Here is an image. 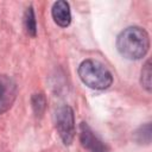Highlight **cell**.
<instances>
[{"label":"cell","mask_w":152,"mask_h":152,"mask_svg":"<svg viewBox=\"0 0 152 152\" xmlns=\"http://www.w3.org/2000/svg\"><path fill=\"white\" fill-rule=\"evenodd\" d=\"M77 72L83 84L95 90L108 89L113 83L110 71L96 59H84L78 65Z\"/></svg>","instance_id":"cell-2"},{"label":"cell","mask_w":152,"mask_h":152,"mask_svg":"<svg viewBox=\"0 0 152 152\" xmlns=\"http://www.w3.org/2000/svg\"><path fill=\"white\" fill-rule=\"evenodd\" d=\"M80 141L81 145L89 152H109V147L102 141L87 122L80 125Z\"/></svg>","instance_id":"cell-5"},{"label":"cell","mask_w":152,"mask_h":152,"mask_svg":"<svg viewBox=\"0 0 152 152\" xmlns=\"http://www.w3.org/2000/svg\"><path fill=\"white\" fill-rule=\"evenodd\" d=\"M24 27L28 36L36 37L37 34V20L32 6H28L24 13Z\"/></svg>","instance_id":"cell-7"},{"label":"cell","mask_w":152,"mask_h":152,"mask_svg":"<svg viewBox=\"0 0 152 152\" xmlns=\"http://www.w3.org/2000/svg\"><path fill=\"white\" fill-rule=\"evenodd\" d=\"M53 122L56 131L64 145H70L74 141L76 126H75V114L70 106L62 104L56 108L53 113Z\"/></svg>","instance_id":"cell-3"},{"label":"cell","mask_w":152,"mask_h":152,"mask_svg":"<svg viewBox=\"0 0 152 152\" xmlns=\"http://www.w3.org/2000/svg\"><path fill=\"white\" fill-rule=\"evenodd\" d=\"M134 140L140 145H150L151 142V124L146 122L145 125L140 126L134 133H133Z\"/></svg>","instance_id":"cell-8"},{"label":"cell","mask_w":152,"mask_h":152,"mask_svg":"<svg viewBox=\"0 0 152 152\" xmlns=\"http://www.w3.org/2000/svg\"><path fill=\"white\" fill-rule=\"evenodd\" d=\"M51 15L53 21L61 27H68L71 23V11L69 2L64 0L56 1L51 8Z\"/></svg>","instance_id":"cell-6"},{"label":"cell","mask_w":152,"mask_h":152,"mask_svg":"<svg viewBox=\"0 0 152 152\" xmlns=\"http://www.w3.org/2000/svg\"><path fill=\"white\" fill-rule=\"evenodd\" d=\"M140 83H141V87L147 93H151L152 86H151V61L150 59H147L142 65V69L140 72Z\"/></svg>","instance_id":"cell-10"},{"label":"cell","mask_w":152,"mask_h":152,"mask_svg":"<svg viewBox=\"0 0 152 152\" xmlns=\"http://www.w3.org/2000/svg\"><path fill=\"white\" fill-rule=\"evenodd\" d=\"M17 95L18 86L15 81L6 74H0V114L11 109Z\"/></svg>","instance_id":"cell-4"},{"label":"cell","mask_w":152,"mask_h":152,"mask_svg":"<svg viewBox=\"0 0 152 152\" xmlns=\"http://www.w3.org/2000/svg\"><path fill=\"white\" fill-rule=\"evenodd\" d=\"M116 49L127 59L137 61L142 58L150 49V37L140 26H128L116 38Z\"/></svg>","instance_id":"cell-1"},{"label":"cell","mask_w":152,"mask_h":152,"mask_svg":"<svg viewBox=\"0 0 152 152\" xmlns=\"http://www.w3.org/2000/svg\"><path fill=\"white\" fill-rule=\"evenodd\" d=\"M31 104H32V109H33L34 115L37 118L43 116L45 108H46V99H45L44 94L43 93L33 94L31 97Z\"/></svg>","instance_id":"cell-9"}]
</instances>
